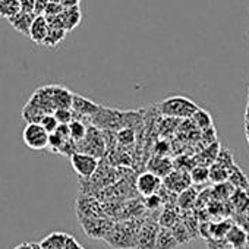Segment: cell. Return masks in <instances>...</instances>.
I'll return each instance as SVG.
<instances>
[{
	"mask_svg": "<svg viewBox=\"0 0 249 249\" xmlns=\"http://www.w3.org/2000/svg\"><path fill=\"white\" fill-rule=\"evenodd\" d=\"M191 183H192L191 173L185 172V170H173L169 176H166L163 179V186L167 191H170V192H173L176 195H179L183 191L189 189Z\"/></svg>",
	"mask_w": 249,
	"mask_h": 249,
	"instance_id": "obj_5",
	"label": "cell"
},
{
	"mask_svg": "<svg viewBox=\"0 0 249 249\" xmlns=\"http://www.w3.org/2000/svg\"><path fill=\"white\" fill-rule=\"evenodd\" d=\"M192 183H205L210 179V169L207 166H195L191 170Z\"/></svg>",
	"mask_w": 249,
	"mask_h": 249,
	"instance_id": "obj_24",
	"label": "cell"
},
{
	"mask_svg": "<svg viewBox=\"0 0 249 249\" xmlns=\"http://www.w3.org/2000/svg\"><path fill=\"white\" fill-rule=\"evenodd\" d=\"M76 211H78V217L81 218H94V217H103L101 213V207L98 205L97 199L91 198V196H81L76 202Z\"/></svg>",
	"mask_w": 249,
	"mask_h": 249,
	"instance_id": "obj_9",
	"label": "cell"
},
{
	"mask_svg": "<svg viewBox=\"0 0 249 249\" xmlns=\"http://www.w3.org/2000/svg\"><path fill=\"white\" fill-rule=\"evenodd\" d=\"M192 120L196 126L202 131H210L211 126H213V117L210 116L208 111L202 110V108H198V111L192 116Z\"/></svg>",
	"mask_w": 249,
	"mask_h": 249,
	"instance_id": "obj_21",
	"label": "cell"
},
{
	"mask_svg": "<svg viewBox=\"0 0 249 249\" xmlns=\"http://www.w3.org/2000/svg\"><path fill=\"white\" fill-rule=\"evenodd\" d=\"M76 153H85L95 159H103L107 154V145L103 137V131L94 124H89L85 138L76 144Z\"/></svg>",
	"mask_w": 249,
	"mask_h": 249,
	"instance_id": "obj_2",
	"label": "cell"
},
{
	"mask_svg": "<svg viewBox=\"0 0 249 249\" xmlns=\"http://www.w3.org/2000/svg\"><path fill=\"white\" fill-rule=\"evenodd\" d=\"M60 19H62V25H63V30L66 33L69 31H73L82 21V12H81V8L76 6V8H65V11L62 12L60 15Z\"/></svg>",
	"mask_w": 249,
	"mask_h": 249,
	"instance_id": "obj_11",
	"label": "cell"
},
{
	"mask_svg": "<svg viewBox=\"0 0 249 249\" xmlns=\"http://www.w3.org/2000/svg\"><path fill=\"white\" fill-rule=\"evenodd\" d=\"M159 231L154 230L148 224H142L140 234H138V242L137 248L138 249H156V240H157Z\"/></svg>",
	"mask_w": 249,
	"mask_h": 249,
	"instance_id": "obj_15",
	"label": "cell"
},
{
	"mask_svg": "<svg viewBox=\"0 0 249 249\" xmlns=\"http://www.w3.org/2000/svg\"><path fill=\"white\" fill-rule=\"evenodd\" d=\"M71 166L81 179L89 180L97 173L100 160L85 153H75L71 157Z\"/></svg>",
	"mask_w": 249,
	"mask_h": 249,
	"instance_id": "obj_3",
	"label": "cell"
},
{
	"mask_svg": "<svg viewBox=\"0 0 249 249\" xmlns=\"http://www.w3.org/2000/svg\"><path fill=\"white\" fill-rule=\"evenodd\" d=\"M22 11L19 0H3L0 3V17L6 18L8 21L14 17H17Z\"/></svg>",
	"mask_w": 249,
	"mask_h": 249,
	"instance_id": "obj_18",
	"label": "cell"
},
{
	"mask_svg": "<svg viewBox=\"0 0 249 249\" xmlns=\"http://www.w3.org/2000/svg\"><path fill=\"white\" fill-rule=\"evenodd\" d=\"M81 224L84 231L88 234V237H95V239H101L110 233L113 224L104 218V217H94V218H81Z\"/></svg>",
	"mask_w": 249,
	"mask_h": 249,
	"instance_id": "obj_6",
	"label": "cell"
},
{
	"mask_svg": "<svg viewBox=\"0 0 249 249\" xmlns=\"http://www.w3.org/2000/svg\"><path fill=\"white\" fill-rule=\"evenodd\" d=\"M117 137V144L120 145H131L135 141V131L132 128H124L116 134Z\"/></svg>",
	"mask_w": 249,
	"mask_h": 249,
	"instance_id": "obj_27",
	"label": "cell"
},
{
	"mask_svg": "<svg viewBox=\"0 0 249 249\" xmlns=\"http://www.w3.org/2000/svg\"><path fill=\"white\" fill-rule=\"evenodd\" d=\"M101 106L95 104L94 101H91L89 98H85L79 94H73V101H72V110L75 113V119L78 120H82L84 119H88L91 120L97 111L100 110Z\"/></svg>",
	"mask_w": 249,
	"mask_h": 249,
	"instance_id": "obj_7",
	"label": "cell"
},
{
	"mask_svg": "<svg viewBox=\"0 0 249 249\" xmlns=\"http://www.w3.org/2000/svg\"><path fill=\"white\" fill-rule=\"evenodd\" d=\"M66 37V31L63 28H49V34L43 43V46L47 47H56L57 44H60Z\"/></svg>",
	"mask_w": 249,
	"mask_h": 249,
	"instance_id": "obj_22",
	"label": "cell"
},
{
	"mask_svg": "<svg viewBox=\"0 0 249 249\" xmlns=\"http://www.w3.org/2000/svg\"><path fill=\"white\" fill-rule=\"evenodd\" d=\"M2 2H3V0H0V3H2Z\"/></svg>",
	"mask_w": 249,
	"mask_h": 249,
	"instance_id": "obj_38",
	"label": "cell"
},
{
	"mask_svg": "<svg viewBox=\"0 0 249 249\" xmlns=\"http://www.w3.org/2000/svg\"><path fill=\"white\" fill-rule=\"evenodd\" d=\"M50 3V0H36V5H34V15L36 17H43L47 6Z\"/></svg>",
	"mask_w": 249,
	"mask_h": 249,
	"instance_id": "obj_32",
	"label": "cell"
},
{
	"mask_svg": "<svg viewBox=\"0 0 249 249\" xmlns=\"http://www.w3.org/2000/svg\"><path fill=\"white\" fill-rule=\"evenodd\" d=\"M198 198V192L194 189V188H189L186 191H183L182 194L178 195V207L182 208V210H189L194 207L195 201Z\"/></svg>",
	"mask_w": 249,
	"mask_h": 249,
	"instance_id": "obj_19",
	"label": "cell"
},
{
	"mask_svg": "<svg viewBox=\"0 0 249 249\" xmlns=\"http://www.w3.org/2000/svg\"><path fill=\"white\" fill-rule=\"evenodd\" d=\"M53 114L60 124H71L75 120V113L72 108H57Z\"/></svg>",
	"mask_w": 249,
	"mask_h": 249,
	"instance_id": "obj_28",
	"label": "cell"
},
{
	"mask_svg": "<svg viewBox=\"0 0 249 249\" xmlns=\"http://www.w3.org/2000/svg\"><path fill=\"white\" fill-rule=\"evenodd\" d=\"M40 124L41 126L52 135V134H54L56 131H57V128H59V122H57V119L54 117V114H46L44 117H43V120L40 122Z\"/></svg>",
	"mask_w": 249,
	"mask_h": 249,
	"instance_id": "obj_29",
	"label": "cell"
},
{
	"mask_svg": "<svg viewBox=\"0 0 249 249\" xmlns=\"http://www.w3.org/2000/svg\"><path fill=\"white\" fill-rule=\"evenodd\" d=\"M161 204H163V201H161V198H160V195H159V194H157V195L147 196V198H145V201H144L145 208H148L150 211L157 210L159 207H161Z\"/></svg>",
	"mask_w": 249,
	"mask_h": 249,
	"instance_id": "obj_31",
	"label": "cell"
},
{
	"mask_svg": "<svg viewBox=\"0 0 249 249\" xmlns=\"http://www.w3.org/2000/svg\"><path fill=\"white\" fill-rule=\"evenodd\" d=\"M179 246L178 239L175 237L172 229H164L161 227L157 234L156 240V249H176Z\"/></svg>",
	"mask_w": 249,
	"mask_h": 249,
	"instance_id": "obj_16",
	"label": "cell"
},
{
	"mask_svg": "<svg viewBox=\"0 0 249 249\" xmlns=\"http://www.w3.org/2000/svg\"><path fill=\"white\" fill-rule=\"evenodd\" d=\"M79 3H81V0H62V5H63V8H76V6H79Z\"/></svg>",
	"mask_w": 249,
	"mask_h": 249,
	"instance_id": "obj_34",
	"label": "cell"
},
{
	"mask_svg": "<svg viewBox=\"0 0 249 249\" xmlns=\"http://www.w3.org/2000/svg\"><path fill=\"white\" fill-rule=\"evenodd\" d=\"M69 129H71V138L73 142H81L85 135H87V131H88V126L82 122V120H78L75 119L71 124H69Z\"/></svg>",
	"mask_w": 249,
	"mask_h": 249,
	"instance_id": "obj_20",
	"label": "cell"
},
{
	"mask_svg": "<svg viewBox=\"0 0 249 249\" xmlns=\"http://www.w3.org/2000/svg\"><path fill=\"white\" fill-rule=\"evenodd\" d=\"M15 249H43V248L38 243H24V245L17 246Z\"/></svg>",
	"mask_w": 249,
	"mask_h": 249,
	"instance_id": "obj_35",
	"label": "cell"
},
{
	"mask_svg": "<svg viewBox=\"0 0 249 249\" xmlns=\"http://www.w3.org/2000/svg\"><path fill=\"white\" fill-rule=\"evenodd\" d=\"M198 106L182 95H173L163 100L159 104V110L163 116L169 119H192V116L198 111Z\"/></svg>",
	"mask_w": 249,
	"mask_h": 249,
	"instance_id": "obj_1",
	"label": "cell"
},
{
	"mask_svg": "<svg viewBox=\"0 0 249 249\" xmlns=\"http://www.w3.org/2000/svg\"><path fill=\"white\" fill-rule=\"evenodd\" d=\"M73 92L60 85H53V104L54 108H72Z\"/></svg>",
	"mask_w": 249,
	"mask_h": 249,
	"instance_id": "obj_14",
	"label": "cell"
},
{
	"mask_svg": "<svg viewBox=\"0 0 249 249\" xmlns=\"http://www.w3.org/2000/svg\"><path fill=\"white\" fill-rule=\"evenodd\" d=\"M63 11H65V8H63L62 3H49V6H47V9H46L43 17H46V18L59 17V15H62Z\"/></svg>",
	"mask_w": 249,
	"mask_h": 249,
	"instance_id": "obj_30",
	"label": "cell"
},
{
	"mask_svg": "<svg viewBox=\"0 0 249 249\" xmlns=\"http://www.w3.org/2000/svg\"><path fill=\"white\" fill-rule=\"evenodd\" d=\"M21 8L24 12H30L34 14V5H36V0H19Z\"/></svg>",
	"mask_w": 249,
	"mask_h": 249,
	"instance_id": "obj_33",
	"label": "cell"
},
{
	"mask_svg": "<svg viewBox=\"0 0 249 249\" xmlns=\"http://www.w3.org/2000/svg\"><path fill=\"white\" fill-rule=\"evenodd\" d=\"M36 19V15L34 14H30V12H24L21 11L17 17L11 18L9 19V24L21 34L24 36H30V30H31V25Z\"/></svg>",
	"mask_w": 249,
	"mask_h": 249,
	"instance_id": "obj_12",
	"label": "cell"
},
{
	"mask_svg": "<svg viewBox=\"0 0 249 249\" xmlns=\"http://www.w3.org/2000/svg\"><path fill=\"white\" fill-rule=\"evenodd\" d=\"M246 36H248V38H249V31H248V34H246Z\"/></svg>",
	"mask_w": 249,
	"mask_h": 249,
	"instance_id": "obj_37",
	"label": "cell"
},
{
	"mask_svg": "<svg viewBox=\"0 0 249 249\" xmlns=\"http://www.w3.org/2000/svg\"><path fill=\"white\" fill-rule=\"evenodd\" d=\"M161 188H163V179L148 170L141 173L137 179V189L145 198L151 195H157Z\"/></svg>",
	"mask_w": 249,
	"mask_h": 249,
	"instance_id": "obj_8",
	"label": "cell"
},
{
	"mask_svg": "<svg viewBox=\"0 0 249 249\" xmlns=\"http://www.w3.org/2000/svg\"><path fill=\"white\" fill-rule=\"evenodd\" d=\"M50 3H62V0H50Z\"/></svg>",
	"mask_w": 249,
	"mask_h": 249,
	"instance_id": "obj_36",
	"label": "cell"
},
{
	"mask_svg": "<svg viewBox=\"0 0 249 249\" xmlns=\"http://www.w3.org/2000/svg\"><path fill=\"white\" fill-rule=\"evenodd\" d=\"M147 167H148V172L154 173L156 176H159L161 179H164L166 176H169L173 172V163L163 156H154L148 161Z\"/></svg>",
	"mask_w": 249,
	"mask_h": 249,
	"instance_id": "obj_10",
	"label": "cell"
},
{
	"mask_svg": "<svg viewBox=\"0 0 249 249\" xmlns=\"http://www.w3.org/2000/svg\"><path fill=\"white\" fill-rule=\"evenodd\" d=\"M229 179L233 185V188L237 189H243V191H249V182L246 175L234 164L231 169H229Z\"/></svg>",
	"mask_w": 249,
	"mask_h": 249,
	"instance_id": "obj_17",
	"label": "cell"
},
{
	"mask_svg": "<svg viewBox=\"0 0 249 249\" xmlns=\"http://www.w3.org/2000/svg\"><path fill=\"white\" fill-rule=\"evenodd\" d=\"M175 224H178V214L175 213L173 208L167 207L160 217V226L164 229H173Z\"/></svg>",
	"mask_w": 249,
	"mask_h": 249,
	"instance_id": "obj_25",
	"label": "cell"
},
{
	"mask_svg": "<svg viewBox=\"0 0 249 249\" xmlns=\"http://www.w3.org/2000/svg\"><path fill=\"white\" fill-rule=\"evenodd\" d=\"M226 236H227L229 242H230L233 246H242V245L246 242V234H245L239 227H236V226L230 227Z\"/></svg>",
	"mask_w": 249,
	"mask_h": 249,
	"instance_id": "obj_26",
	"label": "cell"
},
{
	"mask_svg": "<svg viewBox=\"0 0 249 249\" xmlns=\"http://www.w3.org/2000/svg\"><path fill=\"white\" fill-rule=\"evenodd\" d=\"M49 34V24L47 19L44 17H36L31 30H30V38L36 43V44H43L46 37Z\"/></svg>",
	"mask_w": 249,
	"mask_h": 249,
	"instance_id": "obj_13",
	"label": "cell"
},
{
	"mask_svg": "<svg viewBox=\"0 0 249 249\" xmlns=\"http://www.w3.org/2000/svg\"><path fill=\"white\" fill-rule=\"evenodd\" d=\"M22 138L27 147L31 150H44L49 148V138L50 134L41 126L40 123H28L24 132Z\"/></svg>",
	"mask_w": 249,
	"mask_h": 249,
	"instance_id": "obj_4",
	"label": "cell"
},
{
	"mask_svg": "<svg viewBox=\"0 0 249 249\" xmlns=\"http://www.w3.org/2000/svg\"><path fill=\"white\" fill-rule=\"evenodd\" d=\"M227 179H229V170L226 167L220 166L218 163H214L213 167H210V180L220 185L224 183Z\"/></svg>",
	"mask_w": 249,
	"mask_h": 249,
	"instance_id": "obj_23",
	"label": "cell"
}]
</instances>
